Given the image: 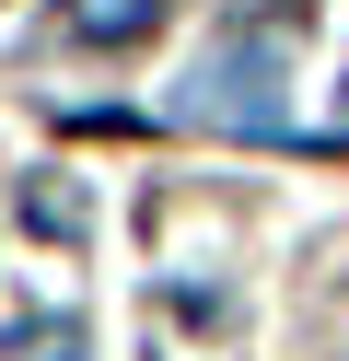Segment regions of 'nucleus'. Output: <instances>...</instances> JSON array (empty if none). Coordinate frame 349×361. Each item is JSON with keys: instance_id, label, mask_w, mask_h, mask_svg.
I'll list each match as a JSON object with an SVG mask.
<instances>
[{"instance_id": "nucleus-1", "label": "nucleus", "mask_w": 349, "mask_h": 361, "mask_svg": "<svg viewBox=\"0 0 349 361\" xmlns=\"http://www.w3.org/2000/svg\"><path fill=\"white\" fill-rule=\"evenodd\" d=\"M186 117H198V128H245V140H268V128H279V47H268V35H233V47L186 82Z\"/></svg>"}, {"instance_id": "nucleus-2", "label": "nucleus", "mask_w": 349, "mask_h": 361, "mask_svg": "<svg viewBox=\"0 0 349 361\" xmlns=\"http://www.w3.org/2000/svg\"><path fill=\"white\" fill-rule=\"evenodd\" d=\"M163 12L175 0H59V35L70 47H140V35H163Z\"/></svg>"}, {"instance_id": "nucleus-3", "label": "nucleus", "mask_w": 349, "mask_h": 361, "mask_svg": "<svg viewBox=\"0 0 349 361\" xmlns=\"http://www.w3.org/2000/svg\"><path fill=\"white\" fill-rule=\"evenodd\" d=\"M0 361H82V326L70 314H23V326H0Z\"/></svg>"}, {"instance_id": "nucleus-4", "label": "nucleus", "mask_w": 349, "mask_h": 361, "mask_svg": "<svg viewBox=\"0 0 349 361\" xmlns=\"http://www.w3.org/2000/svg\"><path fill=\"white\" fill-rule=\"evenodd\" d=\"M23 221H35V233H82V210H70L59 187H35V198H23Z\"/></svg>"}]
</instances>
